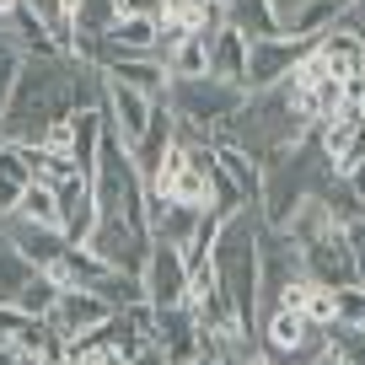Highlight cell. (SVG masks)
I'll return each instance as SVG.
<instances>
[{
	"instance_id": "2",
	"label": "cell",
	"mask_w": 365,
	"mask_h": 365,
	"mask_svg": "<svg viewBox=\"0 0 365 365\" xmlns=\"http://www.w3.org/2000/svg\"><path fill=\"white\" fill-rule=\"evenodd\" d=\"M258 205H242L220 220L215 242H210V263H215V279L226 290L237 322L258 339Z\"/></svg>"
},
{
	"instance_id": "23",
	"label": "cell",
	"mask_w": 365,
	"mask_h": 365,
	"mask_svg": "<svg viewBox=\"0 0 365 365\" xmlns=\"http://www.w3.org/2000/svg\"><path fill=\"white\" fill-rule=\"evenodd\" d=\"M11 215L38 220V226H59V199H54V188L33 178V182L22 188V199H16V210H11Z\"/></svg>"
},
{
	"instance_id": "35",
	"label": "cell",
	"mask_w": 365,
	"mask_h": 365,
	"mask_svg": "<svg viewBox=\"0 0 365 365\" xmlns=\"http://www.w3.org/2000/svg\"><path fill=\"white\" fill-rule=\"evenodd\" d=\"M182 365H220V360H210V354H194V360H182Z\"/></svg>"
},
{
	"instance_id": "20",
	"label": "cell",
	"mask_w": 365,
	"mask_h": 365,
	"mask_svg": "<svg viewBox=\"0 0 365 365\" xmlns=\"http://www.w3.org/2000/svg\"><path fill=\"white\" fill-rule=\"evenodd\" d=\"M215 161H220V172L231 178V188L242 194V205H258V194H263V161L247 156V150H237V145H226V140H215Z\"/></svg>"
},
{
	"instance_id": "5",
	"label": "cell",
	"mask_w": 365,
	"mask_h": 365,
	"mask_svg": "<svg viewBox=\"0 0 365 365\" xmlns=\"http://www.w3.org/2000/svg\"><path fill=\"white\" fill-rule=\"evenodd\" d=\"M161 103L178 113V140L182 145H215V129L231 118V108L242 103V86L220 76H172Z\"/></svg>"
},
{
	"instance_id": "29",
	"label": "cell",
	"mask_w": 365,
	"mask_h": 365,
	"mask_svg": "<svg viewBox=\"0 0 365 365\" xmlns=\"http://www.w3.org/2000/svg\"><path fill=\"white\" fill-rule=\"evenodd\" d=\"M22 188H27V182H16V178H0V215H11V210H16Z\"/></svg>"
},
{
	"instance_id": "16",
	"label": "cell",
	"mask_w": 365,
	"mask_h": 365,
	"mask_svg": "<svg viewBox=\"0 0 365 365\" xmlns=\"http://www.w3.org/2000/svg\"><path fill=\"white\" fill-rule=\"evenodd\" d=\"M108 81H118V86H135L145 91V97H167V70H161L156 54H118L103 65Z\"/></svg>"
},
{
	"instance_id": "14",
	"label": "cell",
	"mask_w": 365,
	"mask_h": 365,
	"mask_svg": "<svg viewBox=\"0 0 365 365\" xmlns=\"http://www.w3.org/2000/svg\"><path fill=\"white\" fill-rule=\"evenodd\" d=\"M150 344L167 354L172 365L194 360L199 354V317L188 307H156V322H150Z\"/></svg>"
},
{
	"instance_id": "8",
	"label": "cell",
	"mask_w": 365,
	"mask_h": 365,
	"mask_svg": "<svg viewBox=\"0 0 365 365\" xmlns=\"http://www.w3.org/2000/svg\"><path fill=\"white\" fill-rule=\"evenodd\" d=\"M81 247H91L108 269L140 274L145 269V252H150V231L140 220H124V215H97V226H91V237Z\"/></svg>"
},
{
	"instance_id": "28",
	"label": "cell",
	"mask_w": 365,
	"mask_h": 365,
	"mask_svg": "<svg viewBox=\"0 0 365 365\" xmlns=\"http://www.w3.org/2000/svg\"><path fill=\"white\" fill-rule=\"evenodd\" d=\"M38 145L54 150V156H70V118H54V124L38 135Z\"/></svg>"
},
{
	"instance_id": "34",
	"label": "cell",
	"mask_w": 365,
	"mask_h": 365,
	"mask_svg": "<svg viewBox=\"0 0 365 365\" xmlns=\"http://www.w3.org/2000/svg\"><path fill=\"white\" fill-rule=\"evenodd\" d=\"M16 6H22V0H0V22H6V16H11Z\"/></svg>"
},
{
	"instance_id": "22",
	"label": "cell",
	"mask_w": 365,
	"mask_h": 365,
	"mask_svg": "<svg viewBox=\"0 0 365 365\" xmlns=\"http://www.w3.org/2000/svg\"><path fill=\"white\" fill-rule=\"evenodd\" d=\"M27 274H33V263L22 258V247H16L6 231H0V307H16V290L27 285Z\"/></svg>"
},
{
	"instance_id": "3",
	"label": "cell",
	"mask_w": 365,
	"mask_h": 365,
	"mask_svg": "<svg viewBox=\"0 0 365 365\" xmlns=\"http://www.w3.org/2000/svg\"><path fill=\"white\" fill-rule=\"evenodd\" d=\"M333 178H339V172H333V156L322 150V140L312 135V129L296 145L274 150V156L263 161V194H258L263 226H285L290 210H296L301 199H317Z\"/></svg>"
},
{
	"instance_id": "4",
	"label": "cell",
	"mask_w": 365,
	"mask_h": 365,
	"mask_svg": "<svg viewBox=\"0 0 365 365\" xmlns=\"http://www.w3.org/2000/svg\"><path fill=\"white\" fill-rule=\"evenodd\" d=\"M301 135H307V124H301V118H296V108H290L285 81H279V86L242 91V103L231 108V118L215 129V140H226V145L247 150V156H258V161H269L274 150L296 145Z\"/></svg>"
},
{
	"instance_id": "11",
	"label": "cell",
	"mask_w": 365,
	"mask_h": 365,
	"mask_svg": "<svg viewBox=\"0 0 365 365\" xmlns=\"http://www.w3.org/2000/svg\"><path fill=\"white\" fill-rule=\"evenodd\" d=\"M59 199V231H65L70 242H86L91 226H97V194H91V178L81 167H70L59 182H48Z\"/></svg>"
},
{
	"instance_id": "33",
	"label": "cell",
	"mask_w": 365,
	"mask_h": 365,
	"mask_svg": "<svg viewBox=\"0 0 365 365\" xmlns=\"http://www.w3.org/2000/svg\"><path fill=\"white\" fill-rule=\"evenodd\" d=\"M11 365H43V360H38L33 349H16V360H11Z\"/></svg>"
},
{
	"instance_id": "6",
	"label": "cell",
	"mask_w": 365,
	"mask_h": 365,
	"mask_svg": "<svg viewBox=\"0 0 365 365\" xmlns=\"http://www.w3.org/2000/svg\"><path fill=\"white\" fill-rule=\"evenodd\" d=\"M91 194H97V215H124L145 226V178L129 156V140L113 124L103 129V145L91 161Z\"/></svg>"
},
{
	"instance_id": "38",
	"label": "cell",
	"mask_w": 365,
	"mask_h": 365,
	"mask_svg": "<svg viewBox=\"0 0 365 365\" xmlns=\"http://www.w3.org/2000/svg\"><path fill=\"white\" fill-rule=\"evenodd\" d=\"M210 6H226V0H210Z\"/></svg>"
},
{
	"instance_id": "24",
	"label": "cell",
	"mask_w": 365,
	"mask_h": 365,
	"mask_svg": "<svg viewBox=\"0 0 365 365\" xmlns=\"http://www.w3.org/2000/svg\"><path fill=\"white\" fill-rule=\"evenodd\" d=\"M54 296H59V285L48 279L43 269H33L27 274V285L16 290V307L27 312V317H48V307H54Z\"/></svg>"
},
{
	"instance_id": "9",
	"label": "cell",
	"mask_w": 365,
	"mask_h": 365,
	"mask_svg": "<svg viewBox=\"0 0 365 365\" xmlns=\"http://www.w3.org/2000/svg\"><path fill=\"white\" fill-rule=\"evenodd\" d=\"M301 263H307V279H317L322 290H339V285H360V263H354V247L339 226L322 231L317 242L301 247Z\"/></svg>"
},
{
	"instance_id": "10",
	"label": "cell",
	"mask_w": 365,
	"mask_h": 365,
	"mask_svg": "<svg viewBox=\"0 0 365 365\" xmlns=\"http://www.w3.org/2000/svg\"><path fill=\"white\" fill-rule=\"evenodd\" d=\"M140 285H145L150 307H182V296H188V258H182V247L150 242L145 269H140Z\"/></svg>"
},
{
	"instance_id": "19",
	"label": "cell",
	"mask_w": 365,
	"mask_h": 365,
	"mask_svg": "<svg viewBox=\"0 0 365 365\" xmlns=\"http://www.w3.org/2000/svg\"><path fill=\"white\" fill-rule=\"evenodd\" d=\"M226 27H237L247 43H258V38H285L279 11H274L269 0H226Z\"/></svg>"
},
{
	"instance_id": "25",
	"label": "cell",
	"mask_w": 365,
	"mask_h": 365,
	"mask_svg": "<svg viewBox=\"0 0 365 365\" xmlns=\"http://www.w3.org/2000/svg\"><path fill=\"white\" fill-rule=\"evenodd\" d=\"M328 354L339 365H365V333L360 328H344V322H328Z\"/></svg>"
},
{
	"instance_id": "7",
	"label": "cell",
	"mask_w": 365,
	"mask_h": 365,
	"mask_svg": "<svg viewBox=\"0 0 365 365\" xmlns=\"http://www.w3.org/2000/svg\"><path fill=\"white\" fill-rule=\"evenodd\" d=\"M296 279H307V263H301V242L285 226H258V317L279 307Z\"/></svg>"
},
{
	"instance_id": "15",
	"label": "cell",
	"mask_w": 365,
	"mask_h": 365,
	"mask_svg": "<svg viewBox=\"0 0 365 365\" xmlns=\"http://www.w3.org/2000/svg\"><path fill=\"white\" fill-rule=\"evenodd\" d=\"M0 231L22 247V258L33 263V269H43V263H54L59 252L70 247V237L59 226H38V220H22V215H0Z\"/></svg>"
},
{
	"instance_id": "30",
	"label": "cell",
	"mask_w": 365,
	"mask_h": 365,
	"mask_svg": "<svg viewBox=\"0 0 365 365\" xmlns=\"http://www.w3.org/2000/svg\"><path fill=\"white\" fill-rule=\"evenodd\" d=\"M118 11H129V16H161V11H167V0H118Z\"/></svg>"
},
{
	"instance_id": "32",
	"label": "cell",
	"mask_w": 365,
	"mask_h": 365,
	"mask_svg": "<svg viewBox=\"0 0 365 365\" xmlns=\"http://www.w3.org/2000/svg\"><path fill=\"white\" fill-rule=\"evenodd\" d=\"M11 360H16V344H11V339H0V365H11Z\"/></svg>"
},
{
	"instance_id": "27",
	"label": "cell",
	"mask_w": 365,
	"mask_h": 365,
	"mask_svg": "<svg viewBox=\"0 0 365 365\" xmlns=\"http://www.w3.org/2000/svg\"><path fill=\"white\" fill-rule=\"evenodd\" d=\"M301 317H307L312 328H328V322H333V290L312 285V290H307V301H301Z\"/></svg>"
},
{
	"instance_id": "13",
	"label": "cell",
	"mask_w": 365,
	"mask_h": 365,
	"mask_svg": "<svg viewBox=\"0 0 365 365\" xmlns=\"http://www.w3.org/2000/svg\"><path fill=\"white\" fill-rule=\"evenodd\" d=\"M301 54H307L301 38H258V43H247V81H242V86H247V91L279 86Z\"/></svg>"
},
{
	"instance_id": "17",
	"label": "cell",
	"mask_w": 365,
	"mask_h": 365,
	"mask_svg": "<svg viewBox=\"0 0 365 365\" xmlns=\"http://www.w3.org/2000/svg\"><path fill=\"white\" fill-rule=\"evenodd\" d=\"M205 76H220L231 81V86H242L247 81V38L237 33V27H215V38H210V59H205ZM247 91V86H242Z\"/></svg>"
},
{
	"instance_id": "31",
	"label": "cell",
	"mask_w": 365,
	"mask_h": 365,
	"mask_svg": "<svg viewBox=\"0 0 365 365\" xmlns=\"http://www.w3.org/2000/svg\"><path fill=\"white\" fill-rule=\"evenodd\" d=\"M129 365H172V360H167V354L156 349V344H140V349L129 354Z\"/></svg>"
},
{
	"instance_id": "26",
	"label": "cell",
	"mask_w": 365,
	"mask_h": 365,
	"mask_svg": "<svg viewBox=\"0 0 365 365\" xmlns=\"http://www.w3.org/2000/svg\"><path fill=\"white\" fill-rule=\"evenodd\" d=\"M333 322H344V328H360L365 322V285H339L333 290Z\"/></svg>"
},
{
	"instance_id": "37",
	"label": "cell",
	"mask_w": 365,
	"mask_h": 365,
	"mask_svg": "<svg viewBox=\"0 0 365 365\" xmlns=\"http://www.w3.org/2000/svg\"><path fill=\"white\" fill-rule=\"evenodd\" d=\"M0 145H6V129H0Z\"/></svg>"
},
{
	"instance_id": "36",
	"label": "cell",
	"mask_w": 365,
	"mask_h": 365,
	"mask_svg": "<svg viewBox=\"0 0 365 365\" xmlns=\"http://www.w3.org/2000/svg\"><path fill=\"white\" fill-rule=\"evenodd\" d=\"M167 6H205V0H167Z\"/></svg>"
},
{
	"instance_id": "21",
	"label": "cell",
	"mask_w": 365,
	"mask_h": 365,
	"mask_svg": "<svg viewBox=\"0 0 365 365\" xmlns=\"http://www.w3.org/2000/svg\"><path fill=\"white\" fill-rule=\"evenodd\" d=\"M91 296H103L108 307H135V301H145V285H140V274H124V269H103L97 279H91Z\"/></svg>"
},
{
	"instance_id": "18",
	"label": "cell",
	"mask_w": 365,
	"mask_h": 365,
	"mask_svg": "<svg viewBox=\"0 0 365 365\" xmlns=\"http://www.w3.org/2000/svg\"><path fill=\"white\" fill-rule=\"evenodd\" d=\"M312 48H317V59L328 65V76H354V70L365 65V43L349 33V27H339V22H333L328 33L312 38Z\"/></svg>"
},
{
	"instance_id": "1",
	"label": "cell",
	"mask_w": 365,
	"mask_h": 365,
	"mask_svg": "<svg viewBox=\"0 0 365 365\" xmlns=\"http://www.w3.org/2000/svg\"><path fill=\"white\" fill-rule=\"evenodd\" d=\"M97 103H103V70L65 48H38V54H22V65H16V81L0 108V129H6V140L38 145V135L54 118H70Z\"/></svg>"
},
{
	"instance_id": "12",
	"label": "cell",
	"mask_w": 365,
	"mask_h": 365,
	"mask_svg": "<svg viewBox=\"0 0 365 365\" xmlns=\"http://www.w3.org/2000/svg\"><path fill=\"white\" fill-rule=\"evenodd\" d=\"M113 317V307H108L103 296H91V290H59L54 296V307H48V333H59V339H81V333H91V328H103V322Z\"/></svg>"
}]
</instances>
